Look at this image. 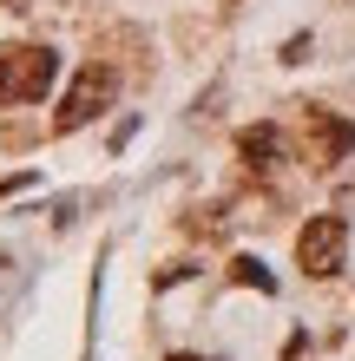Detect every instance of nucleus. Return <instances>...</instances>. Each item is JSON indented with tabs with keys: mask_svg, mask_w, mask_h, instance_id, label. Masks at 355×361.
Listing matches in <instances>:
<instances>
[{
	"mask_svg": "<svg viewBox=\"0 0 355 361\" xmlns=\"http://www.w3.org/2000/svg\"><path fill=\"white\" fill-rule=\"evenodd\" d=\"M119 99V66L106 53H92L86 66H79V79L66 86V99H59V112H53V132L66 138V132H79V125H92L106 105Z\"/></svg>",
	"mask_w": 355,
	"mask_h": 361,
	"instance_id": "obj_1",
	"label": "nucleus"
},
{
	"mask_svg": "<svg viewBox=\"0 0 355 361\" xmlns=\"http://www.w3.org/2000/svg\"><path fill=\"white\" fill-rule=\"evenodd\" d=\"M53 79H59V53H53V47H33V39L0 47V105H33V99H47Z\"/></svg>",
	"mask_w": 355,
	"mask_h": 361,
	"instance_id": "obj_2",
	"label": "nucleus"
},
{
	"mask_svg": "<svg viewBox=\"0 0 355 361\" xmlns=\"http://www.w3.org/2000/svg\"><path fill=\"white\" fill-rule=\"evenodd\" d=\"M296 132H303V164L309 171H336L355 152V125L329 105H296Z\"/></svg>",
	"mask_w": 355,
	"mask_h": 361,
	"instance_id": "obj_3",
	"label": "nucleus"
},
{
	"mask_svg": "<svg viewBox=\"0 0 355 361\" xmlns=\"http://www.w3.org/2000/svg\"><path fill=\"white\" fill-rule=\"evenodd\" d=\"M342 257H349V224L336 217V210H323V217H309L296 230V263H303V276L329 283V276H342Z\"/></svg>",
	"mask_w": 355,
	"mask_h": 361,
	"instance_id": "obj_4",
	"label": "nucleus"
},
{
	"mask_svg": "<svg viewBox=\"0 0 355 361\" xmlns=\"http://www.w3.org/2000/svg\"><path fill=\"white\" fill-rule=\"evenodd\" d=\"M237 158L250 164V171H270V164L283 158V132L277 125H250V132L237 138Z\"/></svg>",
	"mask_w": 355,
	"mask_h": 361,
	"instance_id": "obj_5",
	"label": "nucleus"
},
{
	"mask_svg": "<svg viewBox=\"0 0 355 361\" xmlns=\"http://www.w3.org/2000/svg\"><path fill=\"white\" fill-rule=\"evenodd\" d=\"M184 230H191V237H224V204H211V210H191V217H184Z\"/></svg>",
	"mask_w": 355,
	"mask_h": 361,
	"instance_id": "obj_6",
	"label": "nucleus"
},
{
	"mask_svg": "<svg viewBox=\"0 0 355 361\" xmlns=\"http://www.w3.org/2000/svg\"><path fill=\"white\" fill-rule=\"evenodd\" d=\"M231 283H243V289H277V283H270V269H263L257 257H237V263H231Z\"/></svg>",
	"mask_w": 355,
	"mask_h": 361,
	"instance_id": "obj_7",
	"label": "nucleus"
},
{
	"mask_svg": "<svg viewBox=\"0 0 355 361\" xmlns=\"http://www.w3.org/2000/svg\"><path fill=\"white\" fill-rule=\"evenodd\" d=\"M237 7H243V0H217V13H224V20H231V13H237Z\"/></svg>",
	"mask_w": 355,
	"mask_h": 361,
	"instance_id": "obj_8",
	"label": "nucleus"
},
{
	"mask_svg": "<svg viewBox=\"0 0 355 361\" xmlns=\"http://www.w3.org/2000/svg\"><path fill=\"white\" fill-rule=\"evenodd\" d=\"M7 7H13V13H33V0H7Z\"/></svg>",
	"mask_w": 355,
	"mask_h": 361,
	"instance_id": "obj_9",
	"label": "nucleus"
},
{
	"mask_svg": "<svg viewBox=\"0 0 355 361\" xmlns=\"http://www.w3.org/2000/svg\"><path fill=\"white\" fill-rule=\"evenodd\" d=\"M172 361H198V355H172Z\"/></svg>",
	"mask_w": 355,
	"mask_h": 361,
	"instance_id": "obj_10",
	"label": "nucleus"
}]
</instances>
